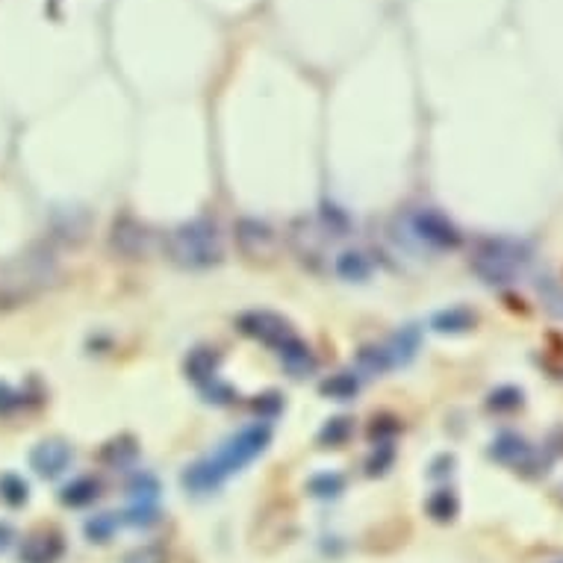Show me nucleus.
Returning a JSON list of instances; mask_svg holds the SVG:
<instances>
[{"label":"nucleus","mask_w":563,"mask_h":563,"mask_svg":"<svg viewBox=\"0 0 563 563\" xmlns=\"http://www.w3.org/2000/svg\"><path fill=\"white\" fill-rule=\"evenodd\" d=\"M268 440H272V431L268 425H248L240 434H233L224 446L213 454V458L195 463L186 472H183V486L192 493H210L215 490L224 478H231L233 472H240L248 467L257 454H263Z\"/></svg>","instance_id":"f257e3e1"},{"label":"nucleus","mask_w":563,"mask_h":563,"mask_svg":"<svg viewBox=\"0 0 563 563\" xmlns=\"http://www.w3.org/2000/svg\"><path fill=\"white\" fill-rule=\"evenodd\" d=\"M166 254L186 272H204L222 263V236L210 219H192L166 236Z\"/></svg>","instance_id":"f03ea898"},{"label":"nucleus","mask_w":563,"mask_h":563,"mask_svg":"<svg viewBox=\"0 0 563 563\" xmlns=\"http://www.w3.org/2000/svg\"><path fill=\"white\" fill-rule=\"evenodd\" d=\"M531 263V251L525 242L507 240V236H490V240H478L472 248V272L478 275L484 284L490 286H507L525 272Z\"/></svg>","instance_id":"7ed1b4c3"},{"label":"nucleus","mask_w":563,"mask_h":563,"mask_svg":"<svg viewBox=\"0 0 563 563\" xmlns=\"http://www.w3.org/2000/svg\"><path fill=\"white\" fill-rule=\"evenodd\" d=\"M240 331L245 337H251L257 342L268 345L272 351H286L292 342L298 340V333L292 331V324L277 316V313H268V310H251V313H242L240 316Z\"/></svg>","instance_id":"20e7f679"},{"label":"nucleus","mask_w":563,"mask_h":563,"mask_svg":"<svg viewBox=\"0 0 563 563\" xmlns=\"http://www.w3.org/2000/svg\"><path fill=\"white\" fill-rule=\"evenodd\" d=\"M410 233H413L422 245H431V248H437V251H451V248H458L463 240L449 215L434 207H422L416 213H410Z\"/></svg>","instance_id":"39448f33"},{"label":"nucleus","mask_w":563,"mask_h":563,"mask_svg":"<svg viewBox=\"0 0 563 563\" xmlns=\"http://www.w3.org/2000/svg\"><path fill=\"white\" fill-rule=\"evenodd\" d=\"M233 236H236V248L248 259H268L277 251V233L268 222L240 219L233 227Z\"/></svg>","instance_id":"423d86ee"},{"label":"nucleus","mask_w":563,"mask_h":563,"mask_svg":"<svg viewBox=\"0 0 563 563\" xmlns=\"http://www.w3.org/2000/svg\"><path fill=\"white\" fill-rule=\"evenodd\" d=\"M110 248L124 259H139L150 251V231L142 222H136L133 215H122L113 224Z\"/></svg>","instance_id":"0eeeda50"},{"label":"nucleus","mask_w":563,"mask_h":563,"mask_svg":"<svg viewBox=\"0 0 563 563\" xmlns=\"http://www.w3.org/2000/svg\"><path fill=\"white\" fill-rule=\"evenodd\" d=\"M71 449L65 446L59 440H50V442H39L36 449L30 454V467L36 469L41 478H57L65 469L71 467Z\"/></svg>","instance_id":"6e6552de"},{"label":"nucleus","mask_w":563,"mask_h":563,"mask_svg":"<svg viewBox=\"0 0 563 563\" xmlns=\"http://www.w3.org/2000/svg\"><path fill=\"white\" fill-rule=\"evenodd\" d=\"M62 558V540L57 534H36L24 540L21 560L24 563H57Z\"/></svg>","instance_id":"1a4fd4ad"},{"label":"nucleus","mask_w":563,"mask_h":563,"mask_svg":"<svg viewBox=\"0 0 563 563\" xmlns=\"http://www.w3.org/2000/svg\"><path fill=\"white\" fill-rule=\"evenodd\" d=\"M186 375L201 386L215 384V377H219V354L213 349H195L186 357Z\"/></svg>","instance_id":"9d476101"},{"label":"nucleus","mask_w":563,"mask_h":563,"mask_svg":"<svg viewBox=\"0 0 563 563\" xmlns=\"http://www.w3.org/2000/svg\"><path fill=\"white\" fill-rule=\"evenodd\" d=\"M333 272H337L342 280H351V284L357 280V284H360V280L372 275V259L363 251H342L337 257V263H333Z\"/></svg>","instance_id":"9b49d317"},{"label":"nucleus","mask_w":563,"mask_h":563,"mask_svg":"<svg viewBox=\"0 0 563 563\" xmlns=\"http://www.w3.org/2000/svg\"><path fill=\"white\" fill-rule=\"evenodd\" d=\"M97 481L89 478V475H83V478H74L71 484H65L62 486V493H59V499L62 504H68V507H83V504H92L97 499Z\"/></svg>","instance_id":"f8f14e48"},{"label":"nucleus","mask_w":563,"mask_h":563,"mask_svg":"<svg viewBox=\"0 0 563 563\" xmlns=\"http://www.w3.org/2000/svg\"><path fill=\"white\" fill-rule=\"evenodd\" d=\"M431 324H434L437 333H463L475 324V313L467 310V307H451V310L437 313Z\"/></svg>","instance_id":"ddd939ff"},{"label":"nucleus","mask_w":563,"mask_h":563,"mask_svg":"<svg viewBox=\"0 0 563 563\" xmlns=\"http://www.w3.org/2000/svg\"><path fill=\"white\" fill-rule=\"evenodd\" d=\"M316 224H319V231L324 233V240H337V236H345L351 231V219L345 215V210L333 207V204H324Z\"/></svg>","instance_id":"4468645a"},{"label":"nucleus","mask_w":563,"mask_h":563,"mask_svg":"<svg viewBox=\"0 0 563 563\" xmlns=\"http://www.w3.org/2000/svg\"><path fill=\"white\" fill-rule=\"evenodd\" d=\"M357 366L369 375H384L393 369L395 363L386 345H366V349H360V354H357Z\"/></svg>","instance_id":"2eb2a0df"},{"label":"nucleus","mask_w":563,"mask_h":563,"mask_svg":"<svg viewBox=\"0 0 563 563\" xmlns=\"http://www.w3.org/2000/svg\"><path fill=\"white\" fill-rule=\"evenodd\" d=\"M490 454L495 460L511 463V467H519V460H522L528 454V446H525V440H519L513 434H504V437H499V442H493Z\"/></svg>","instance_id":"dca6fc26"},{"label":"nucleus","mask_w":563,"mask_h":563,"mask_svg":"<svg viewBox=\"0 0 563 563\" xmlns=\"http://www.w3.org/2000/svg\"><path fill=\"white\" fill-rule=\"evenodd\" d=\"M136 446H133V440H127V437H122V440H113L110 446L104 449V463H110V467H115V469H124V467H130V463L136 460Z\"/></svg>","instance_id":"f3484780"},{"label":"nucleus","mask_w":563,"mask_h":563,"mask_svg":"<svg viewBox=\"0 0 563 563\" xmlns=\"http://www.w3.org/2000/svg\"><path fill=\"white\" fill-rule=\"evenodd\" d=\"M27 495H30V486L24 478H18V475H13V472L0 475V499H4L9 507H21L27 502Z\"/></svg>","instance_id":"a211bd4d"},{"label":"nucleus","mask_w":563,"mask_h":563,"mask_svg":"<svg viewBox=\"0 0 563 563\" xmlns=\"http://www.w3.org/2000/svg\"><path fill=\"white\" fill-rule=\"evenodd\" d=\"M360 389V381L351 375V372H340V375H333L331 381H324L322 384V393L324 395H331V398H337V402H345V398H354V393Z\"/></svg>","instance_id":"6ab92c4d"},{"label":"nucleus","mask_w":563,"mask_h":563,"mask_svg":"<svg viewBox=\"0 0 563 563\" xmlns=\"http://www.w3.org/2000/svg\"><path fill=\"white\" fill-rule=\"evenodd\" d=\"M342 486H345V481H342V475H337V472H324V475H316V478L310 481V493L313 495H319V499H333V495H340L342 493Z\"/></svg>","instance_id":"aec40b11"},{"label":"nucleus","mask_w":563,"mask_h":563,"mask_svg":"<svg viewBox=\"0 0 563 563\" xmlns=\"http://www.w3.org/2000/svg\"><path fill=\"white\" fill-rule=\"evenodd\" d=\"M428 511L434 519H440V522H446V519H451L454 513H458V499H454L451 490H440L434 499L428 502Z\"/></svg>","instance_id":"412c9836"},{"label":"nucleus","mask_w":563,"mask_h":563,"mask_svg":"<svg viewBox=\"0 0 563 563\" xmlns=\"http://www.w3.org/2000/svg\"><path fill=\"white\" fill-rule=\"evenodd\" d=\"M115 519H113V513H104V516H95L89 525H86V534H89L92 540H97V543H106V540L113 537V531H115Z\"/></svg>","instance_id":"4be33fe9"},{"label":"nucleus","mask_w":563,"mask_h":563,"mask_svg":"<svg viewBox=\"0 0 563 563\" xmlns=\"http://www.w3.org/2000/svg\"><path fill=\"white\" fill-rule=\"evenodd\" d=\"M124 563H166V549H159V546L133 549V551H130V555L124 558Z\"/></svg>","instance_id":"5701e85b"},{"label":"nucleus","mask_w":563,"mask_h":563,"mask_svg":"<svg viewBox=\"0 0 563 563\" xmlns=\"http://www.w3.org/2000/svg\"><path fill=\"white\" fill-rule=\"evenodd\" d=\"M519 404H522V393L519 389H499V393L490 395L493 410H516Z\"/></svg>","instance_id":"b1692460"},{"label":"nucleus","mask_w":563,"mask_h":563,"mask_svg":"<svg viewBox=\"0 0 563 563\" xmlns=\"http://www.w3.org/2000/svg\"><path fill=\"white\" fill-rule=\"evenodd\" d=\"M351 434L349 419H333L328 428L322 431V442H331V446H340V442Z\"/></svg>","instance_id":"393cba45"},{"label":"nucleus","mask_w":563,"mask_h":563,"mask_svg":"<svg viewBox=\"0 0 563 563\" xmlns=\"http://www.w3.org/2000/svg\"><path fill=\"white\" fill-rule=\"evenodd\" d=\"M13 537H15V534H13V528H9L6 522H0V551H4L9 543H13Z\"/></svg>","instance_id":"a878e982"}]
</instances>
